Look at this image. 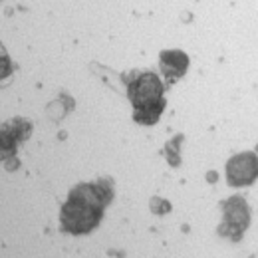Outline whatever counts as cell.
<instances>
[{"label": "cell", "instance_id": "277c9868", "mask_svg": "<svg viewBox=\"0 0 258 258\" xmlns=\"http://www.w3.org/2000/svg\"><path fill=\"white\" fill-rule=\"evenodd\" d=\"M258 179V157L254 153L234 155L226 163V181L232 187L252 185Z\"/></svg>", "mask_w": 258, "mask_h": 258}, {"label": "cell", "instance_id": "3957f363", "mask_svg": "<svg viewBox=\"0 0 258 258\" xmlns=\"http://www.w3.org/2000/svg\"><path fill=\"white\" fill-rule=\"evenodd\" d=\"M248 223H250V213H248L246 201L242 197L228 199L225 205V221H223L221 234L230 236L232 240H238L244 234Z\"/></svg>", "mask_w": 258, "mask_h": 258}, {"label": "cell", "instance_id": "6da1fadb", "mask_svg": "<svg viewBox=\"0 0 258 258\" xmlns=\"http://www.w3.org/2000/svg\"><path fill=\"white\" fill-rule=\"evenodd\" d=\"M111 185L107 181L82 183L72 189L62 207L60 223L66 232L84 234L99 225L103 219V209L111 201Z\"/></svg>", "mask_w": 258, "mask_h": 258}, {"label": "cell", "instance_id": "5b68a950", "mask_svg": "<svg viewBox=\"0 0 258 258\" xmlns=\"http://www.w3.org/2000/svg\"><path fill=\"white\" fill-rule=\"evenodd\" d=\"M187 66H189L187 54H183L179 50L161 52V70L165 74V78H167V82H171L175 78H181L187 72Z\"/></svg>", "mask_w": 258, "mask_h": 258}, {"label": "cell", "instance_id": "7a4b0ae2", "mask_svg": "<svg viewBox=\"0 0 258 258\" xmlns=\"http://www.w3.org/2000/svg\"><path fill=\"white\" fill-rule=\"evenodd\" d=\"M129 99L133 105V117L137 123L153 125L159 121V115L165 109L161 80L153 74H137L129 82Z\"/></svg>", "mask_w": 258, "mask_h": 258}]
</instances>
